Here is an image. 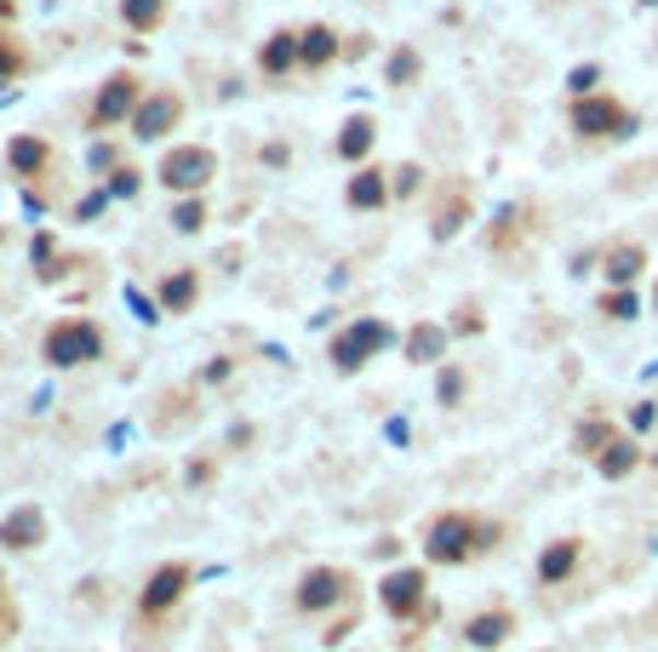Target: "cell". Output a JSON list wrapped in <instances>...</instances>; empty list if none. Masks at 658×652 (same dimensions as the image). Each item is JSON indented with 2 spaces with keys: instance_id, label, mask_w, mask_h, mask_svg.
Returning a JSON list of instances; mask_svg holds the SVG:
<instances>
[{
  "instance_id": "6da1fadb",
  "label": "cell",
  "mask_w": 658,
  "mask_h": 652,
  "mask_svg": "<svg viewBox=\"0 0 658 652\" xmlns=\"http://www.w3.org/2000/svg\"><path fill=\"white\" fill-rule=\"evenodd\" d=\"M498 538V526H487V521H475V515H441L436 526L424 533V556L436 561V567H459V561H470L475 549H487Z\"/></svg>"
},
{
  "instance_id": "7a4b0ae2",
  "label": "cell",
  "mask_w": 658,
  "mask_h": 652,
  "mask_svg": "<svg viewBox=\"0 0 658 652\" xmlns=\"http://www.w3.org/2000/svg\"><path fill=\"white\" fill-rule=\"evenodd\" d=\"M573 132L578 138H630L636 132V115H630L619 97H607V92H585V97H573Z\"/></svg>"
},
{
  "instance_id": "3957f363",
  "label": "cell",
  "mask_w": 658,
  "mask_h": 652,
  "mask_svg": "<svg viewBox=\"0 0 658 652\" xmlns=\"http://www.w3.org/2000/svg\"><path fill=\"white\" fill-rule=\"evenodd\" d=\"M212 178H218V155L207 143H172L161 155V184L172 195H200Z\"/></svg>"
},
{
  "instance_id": "277c9868",
  "label": "cell",
  "mask_w": 658,
  "mask_h": 652,
  "mask_svg": "<svg viewBox=\"0 0 658 652\" xmlns=\"http://www.w3.org/2000/svg\"><path fill=\"white\" fill-rule=\"evenodd\" d=\"M41 356L53 361V366H86V361H97L104 356V333H97V321H58L53 333H46V344H41Z\"/></svg>"
},
{
  "instance_id": "5b68a950",
  "label": "cell",
  "mask_w": 658,
  "mask_h": 652,
  "mask_svg": "<svg viewBox=\"0 0 658 652\" xmlns=\"http://www.w3.org/2000/svg\"><path fill=\"white\" fill-rule=\"evenodd\" d=\"M390 344H395V333H390L384 321H356V326H344V333L333 338V349H326V356H333L338 372H361L372 356H384Z\"/></svg>"
},
{
  "instance_id": "8992f818",
  "label": "cell",
  "mask_w": 658,
  "mask_h": 652,
  "mask_svg": "<svg viewBox=\"0 0 658 652\" xmlns=\"http://www.w3.org/2000/svg\"><path fill=\"white\" fill-rule=\"evenodd\" d=\"M349 590H356V579H349L344 567H310L298 579V607L303 613H326V607H338Z\"/></svg>"
},
{
  "instance_id": "52a82bcc",
  "label": "cell",
  "mask_w": 658,
  "mask_h": 652,
  "mask_svg": "<svg viewBox=\"0 0 658 652\" xmlns=\"http://www.w3.org/2000/svg\"><path fill=\"white\" fill-rule=\"evenodd\" d=\"M424 590H429L424 567H395L390 579L378 584V601H384L390 618H418L424 613Z\"/></svg>"
},
{
  "instance_id": "ba28073f",
  "label": "cell",
  "mask_w": 658,
  "mask_h": 652,
  "mask_svg": "<svg viewBox=\"0 0 658 652\" xmlns=\"http://www.w3.org/2000/svg\"><path fill=\"white\" fill-rule=\"evenodd\" d=\"M143 104V92H138V74H109L104 86H97V104H92V127H120L126 115H132Z\"/></svg>"
},
{
  "instance_id": "9c48e42d",
  "label": "cell",
  "mask_w": 658,
  "mask_h": 652,
  "mask_svg": "<svg viewBox=\"0 0 658 652\" xmlns=\"http://www.w3.org/2000/svg\"><path fill=\"white\" fill-rule=\"evenodd\" d=\"M184 120V97L178 92H155V97H143V104L132 109V138L143 143H161L172 127Z\"/></svg>"
},
{
  "instance_id": "30bf717a",
  "label": "cell",
  "mask_w": 658,
  "mask_h": 652,
  "mask_svg": "<svg viewBox=\"0 0 658 652\" xmlns=\"http://www.w3.org/2000/svg\"><path fill=\"white\" fill-rule=\"evenodd\" d=\"M189 579H195V572H189L184 561H166V567H155V572H149V584H143V595H138V607H143L149 618H155V613H172V607L184 601Z\"/></svg>"
},
{
  "instance_id": "8fae6325",
  "label": "cell",
  "mask_w": 658,
  "mask_h": 652,
  "mask_svg": "<svg viewBox=\"0 0 658 652\" xmlns=\"http://www.w3.org/2000/svg\"><path fill=\"white\" fill-rule=\"evenodd\" d=\"M41 544H46V510L41 504H18L7 521H0V549L23 556V549H41Z\"/></svg>"
},
{
  "instance_id": "7c38bea8",
  "label": "cell",
  "mask_w": 658,
  "mask_h": 652,
  "mask_svg": "<svg viewBox=\"0 0 658 652\" xmlns=\"http://www.w3.org/2000/svg\"><path fill=\"white\" fill-rule=\"evenodd\" d=\"M510 636H516V613H504V607L475 613V618L464 624V641H470L475 652H493V647H504Z\"/></svg>"
},
{
  "instance_id": "4fadbf2b",
  "label": "cell",
  "mask_w": 658,
  "mask_h": 652,
  "mask_svg": "<svg viewBox=\"0 0 658 652\" xmlns=\"http://www.w3.org/2000/svg\"><path fill=\"white\" fill-rule=\"evenodd\" d=\"M642 269H647V246L642 241H619V246H607V253H601V275L613 287H630Z\"/></svg>"
},
{
  "instance_id": "5bb4252c",
  "label": "cell",
  "mask_w": 658,
  "mask_h": 652,
  "mask_svg": "<svg viewBox=\"0 0 658 652\" xmlns=\"http://www.w3.org/2000/svg\"><path fill=\"white\" fill-rule=\"evenodd\" d=\"M578 561H585V538H555L539 556V584H567Z\"/></svg>"
},
{
  "instance_id": "9a60e30c",
  "label": "cell",
  "mask_w": 658,
  "mask_h": 652,
  "mask_svg": "<svg viewBox=\"0 0 658 652\" xmlns=\"http://www.w3.org/2000/svg\"><path fill=\"white\" fill-rule=\"evenodd\" d=\"M390 195H395V189H390V172H378V166H361L356 178H349V189H344V200H349L356 212H378Z\"/></svg>"
},
{
  "instance_id": "2e32d148",
  "label": "cell",
  "mask_w": 658,
  "mask_h": 652,
  "mask_svg": "<svg viewBox=\"0 0 658 652\" xmlns=\"http://www.w3.org/2000/svg\"><path fill=\"white\" fill-rule=\"evenodd\" d=\"M338 53H344V40L326 30V23H310V30L298 35V63H303V69H326Z\"/></svg>"
},
{
  "instance_id": "e0dca14e",
  "label": "cell",
  "mask_w": 658,
  "mask_h": 652,
  "mask_svg": "<svg viewBox=\"0 0 658 652\" xmlns=\"http://www.w3.org/2000/svg\"><path fill=\"white\" fill-rule=\"evenodd\" d=\"M441 356H447V326H436V321H418L413 333H407V361L429 366V361H441Z\"/></svg>"
},
{
  "instance_id": "ac0fdd59",
  "label": "cell",
  "mask_w": 658,
  "mask_h": 652,
  "mask_svg": "<svg viewBox=\"0 0 658 652\" xmlns=\"http://www.w3.org/2000/svg\"><path fill=\"white\" fill-rule=\"evenodd\" d=\"M195 292H200V281H195V269H172L166 281H161V310H172V315H184V310L195 304Z\"/></svg>"
},
{
  "instance_id": "d6986e66",
  "label": "cell",
  "mask_w": 658,
  "mask_h": 652,
  "mask_svg": "<svg viewBox=\"0 0 658 652\" xmlns=\"http://www.w3.org/2000/svg\"><path fill=\"white\" fill-rule=\"evenodd\" d=\"M470 223V195L464 189H452V200H441V212H436V223H429V235L436 241H452Z\"/></svg>"
},
{
  "instance_id": "ffe728a7",
  "label": "cell",
  "mask_w": 658,
  "mask_h": 652,
  "mask_svg": "<svg viewBox=\"0 0 658 652\" xmlns=\"http://www.w3.org/2000/svg\"><path fill=\"white\" fill-rule=\"evenodd\" d=\"M378 127H372V115H356V120H344V132H338V155L344 161H361L367 149H372Z\"/></svg>"
},
{
  "instance_id": "44dd1931",
  "label": "cell",
  "mask_w": 658,
  "mask_h": 652,
  "mask_svg": "<svg viewBox=\"0 0 658 652\" xmlns=\"http://www.w3.org/2000/svg\"><path fill=\"white\" fill-rule=\"evenodd\" d=\"M636 464H642V446H636V441H613V446H607V453L596 458V469L607 475V481H624V475L636 469Z\"/></svg>"
},
{
  "instance_id": "7402d4cb",
  "label": "cell",
  "mask_w": 658,
  "mask_h": 652,
  "mask_svg": "<svg viewBox=\"0 0 658 652\" xmlns=\"http://www.w3.org/2000/svg\"><path fill=\"white\" fill-rule=\"evenodd\" d=\"M258 63H264V74H287V69L298 63V35H292V30L269 35V40H264V58H258Z\"/></svg>"
},
{
  "instance_id": "603a6c76",
  "label": "cell",
  "mask_w": 658,
  "mask_h": 652,
  "mask_svg": "<svg viewBox=\"0 0 658 652\" xmlns=\"http://www.w3.org/2000/svg\"><path fill=\"white\" fill-rule=\"evenodd\" d=\"M7 161H12L18 178H35V172L46 166V143H41V138H12V143H7Z\"/></svg>"
},
{
  "instance_id": "cb8c5ba5",
  "label": "cell",
  "mask_w": 658,
  "mask_h": 652,
  "mask_svg": "<svg viewBox=\"0 0 658 652\" xmlns=\"http://www.w3.org/2000/svg\"><path fill=\"white\" fill-rule=\"evenodd\" d=\"M120 18H126V30H155V23L166 18V0H120Z\"/></svg>"
},
{
  "instance_id": "d4e9b609",
  "label": "cell",
  "mask_w": 658,
  "mask_h": 652,
  "mask_svg": "<svg viewBox=\"0 0 658 652\" xmlns=\"http://www.w3.org/2000/svg\"><path fill=\"white\" fill-rule=\"evenodd\" d=\"M601 315H607V321H636V315H642V298L630 292V287H613V292L601 298Z\"/></svg>"
},
{
  "instance_id": "484cf974",
  "label": "cell",
  "mask_w": 658,
  "mask_h": 652,
  "mask_svg": "<svg viewBox=\"0 0 658 652\" xmlns=\"http://www.w3.org/2000/svg\"><path fill=\"white\" fill-rule=\"evenodd\" d=\"M200 223H207V200H200V195H189V200L172 207V230H178V235H195Z\"/></svg>"
},
{
  "instance_id": "4316f807",
  "label": "cell",
  "mask_w": 658,
  "mask_h": 652,
  "mask_svg": "<svg viewBox=\"0 0 658 652\" xmlns=\"http://www.w3.org/2000/svg\"><path fill=\"white\" fill-rule=\"evenodd\" d=\"M613 441H619V435H613V430H607V423L596 418V423H585V430H578V453H585V458H601Z\"/></svg>"
},
{
  "instance_id": "83f0119b",
  "label": "cell",
  "mask_w": 658,
  "mask_h": 652,
  "mask_svg": "<svg viewBox=\"0 0 658 652\" xmlns=\"http://www.w3.org/2000/svg\"><path fill=\"white\" fill-rule=\"evenodd\" d=\"M418 53H413V46H395V53H390V81L395 86H407V81H418Z\"/></svg>"
},
{
  "instance_id": "f1b7e54d",
  "label": "cell",
  "mask_w": 658,
  "mask_h": 652,
  "mask_svg": "<svg viewBox=\"0 0 658 652\" xmlns=\"http://www.w3.org/2000/svg\"><path fill=\"white\" fill-rule=\"evenodd\" d=\"M418 184H424V166H418V161H407V166H395V172H390V189H395L401 200L418 195Z\"/></svg>"
},
{
  "instance_id": "f546056e",
  "label": "cell",
  "mask_w": 658,
  "mask_h": 652,
  "mask_svg": "<svg viewBox=\"0 0 658 652\" xmlns=\"http://www.w3.org/2000/svg\"><path fill=\"white\" fill-rule=\"evenodd\" d=\"M138 184H143V178H138V166H115V172H109V195H115V200H132Z\"/></svg>"
},
{
  "instance_id": "4dcf8cb0",
  "label": "cell",
  "mask_w": 658,
  "mask_h": 652,
  "mask_svg": "<svg viewBox=\"0 0 658 652\" xmlns=\"http://www.w3.org/2000/svg\"><path fill=\"white\" fill-rule=\"evenodd\" d=\"M436 395H441V407H459V395H464V372H459V366H447V372H441V384H436Z\"/></svg>"
},
{
  "instance_id": "1f68e13d",
  "label": "cell",
  "mask_w": 658,
  "mask_h": 652,
  "mask_svg": "<svg viewBox=\"0 0 658 652\" xmlns=\"http://www.w3.org/2000/svg\"><path fill=\"white\" fill-rule=\"evenodd\" d=\"M23 63H30V58H23V46H18V40H0V81L23 74Z\"/></svg>"
},
{
  "instance_id": "d6a6232c",
  "label": "cell",
  "mask_w": 658,
  "mask_h": 652,
  "mask_svg": "<svg viewBox=\"0 0 658 652\" xmlns=\"http://www.w3.org/2000/svg\"><path fill=\"white\" fill-rule=\"evenodd\" d=\"M567 86H573V97H585V92H596V86H601V69H596V63H578V69L567 74Z\"/></svg>"
},
{
  "instance_id": "836d02e7",
  "label": "cell",
  "mask_w": 658,
  "mask_h": 652,
  "mask_svg": "<svg viewBox=\"0 0 658 652\" xmlns=\"http://www.w3.org/2000/svg\"><path fill=\"white\" fill-rule=\"evenodd\" d=\"M516 218H521V212H504V218H498V230L487 235V246H510V241H516Z\"/></svg>"
},
{
  "instance_id": "e575fe53",
  "label": "cell",
  "mask_w": 658,
  "mask_h": 652,
  "mask_svg": "<svg viewBox=\"0 0 658 652\" xmlns=\"http://www.w3.org/2000/svg\"><path fill=\"white\" fill-rule=\"evenodd\" d=\"M452 333H481V310H475V304H464V310H459V321H452Z\"/></svg>"
},
{
  "instance_id": "d590c367",
  "label": "cell",
  "mask_w": 658,
  "mask_h": 652,
  "mask_svg": "<svg viewBox=\"0 0 658 652\" xmlns=\"http://www.w3.org/2000/svg\"><path fill=\"white\" fill-rule=\"evenodd\" d=\"M658 418V407H653V400H642V407L636 412H630V423H636V430H647V423Z\"/></svg>"
},
{
  "instance_id": "8d00e7d4",
  "label": "cell",
  "mask_w": 658,
  "mask_h": 652,
  "mask_svg": "<svg viewBox=\"0 0 658 652\" xmlns=\"http://www.w3.org/2000/svg\"><path fill=\"white\" fill-rule=\"evenodd\" d=\"M200 379H207V384H223V379H230V361H207V372H200Z\"/></svg>"
},
{
  "instance_id": "74e56055",
  "label": "cell",
  "mask_w": 658,
  "mask_h": 652,
  "mask_svg": "<svg viewBox=\"0 0 658 652\" xmlns=\"http://www.w3.org/2000/svg\"><path fill=\"white\" fill-rule=\"evenodd\" d=\"M372 46H367V35H356V40H344V58H367Z\"/></svg>"
},
{
  "instance_id": "f35d334b",
  "label": "cell",
  "mask_w": 658,
  "mask_h": 652,
  "mask_svg": "<svg viewBox=\"0 0 658 652\" xmlns=\"http://www.w3.org/2000/svg\"><path fill=\"white\" fill-rule=\"evenodd\" d=\"M189 481L200 487V481H212V458H200V464H189Z\"/></svg>"
},
{
  "instance_id": "ab89813d",
  "label": "cell",
  "mask_w": 658,
  "mask_h": 652,
  "mask_svg": "<svg viewBox=\"0 0 658 652\" xmlns=\"http://www.w3.org/2000/svg\"><path fill=\"white\" fill-rule=\"evenodd\" d=\"M104 200H109V195H86V200H81V218H97V212H104Z\"/></svg>"
},
{
  "instance_id": "60d3db41",
  "label": "cell",
  "mask_w": 658,
  "mask_h": 652,
  "mask_svg": "<svg viewBox=\"0 0 658 652\" xmlns=\"http://www.w3.org/2000/svg\"><path fill=\"white\" fill-rule=\"evenodd\" d=\"M0 18H12V0H0Z\"/></svg>"
},
{
  "instance_id": "b9f144b4",
  "label": "cell",
  "mask_w": 658,
  "mask_h": 652,
  "mask_svg": "<svg viewBox=\"0 0 658 652\" xmlns=\"http://www.w3.org/2000/svg\"><path fill=\"white\" fill-rule=\"evenodd\" d=\"M653 315H658V281H653Z\"/></svg>"
},
{
  "instance_id": "7bdbcfd3",
  "label": "cell",
  "mask_w": 658,
  "mask_h": 652,
  "mask_svg": "<svg viewBox=\"0 0 658 652\" xmlns=\"http://www.w3.org/2000/svg\"><path fill=\"white\" fill-rule=\"evenodd\" d=\"M642 7H658V0H642Z\"/></svg>"
},
{
  "instance_id": "ee69618b",
  "label": "cell",
  "mask_w": 658,
  "mask_h": 652,
  "mask_svg": "<svg viewBox=\"0 0 658 652\" xmlns=\"http://www.w3.org/2000/svg\"><path fill=\"white\" fill-rule=\"evenodd\" d=\"M653 464H658V453H653Z\"/></svg>"
}]
</instances>
